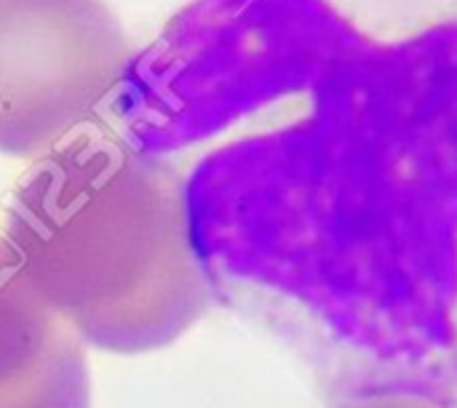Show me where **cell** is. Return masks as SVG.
Returning a JSON list of instances; mask_svg holds the SVG:
<instances>
[{"label": "cell", "instance_id": "6da1fadb", "mask_svg": "<svg viewBox=\"0 0 457 408\" xmlns=\"http://www.w3.org/2000/svg\"><path fill=\"white\" fill-rule=\"evenodd\" d=\"M5 241L37 294L104 353L171 345L212 302L182 176L123 136L86 131L13 187Z\"/></svg>", "mask_w": 457, "mask_h": 408}, {"label": "cell", "instance_id": "7a4b0ae2", "mask_svg": "<svg viewBox=\"0 0 457 408\" xmlns=\"http://www.w3.org/2000/svg\"><path fill=\"white\" fill-rule=\"evenodd\" d=\"M129 61L102 0H0V152L54 150L112 96Z\"/></svg>", "mask_w": 457, "mask_h": 408}, {"label": "cell", "instance_id": "3957f363", "mask_svg": "<svg viewBox=\"0 0 457 408\" xmlns=\"http://www.w3.org/2000/svg\"><path fill=\"white\" fill-rule=\"evenodd\" d=\"M80 342L0 238V408H91Z\"/></svg>", "mask_w": 457, "mask_h": 408}, {"label": "cell", "instance_id": "277c9868", "mask_svg": "<svg viewBox=\"0 0 457 408\" xmlns=\"http://www.w3.org/2000/svg\"><path fill=\"white\" fill-rule=\"evenodd\" d=\"M340 408H445L428 398H410V396H378V398H361L351 401Z\"/></svg>", "mask_w": 457, "mask_h": 408}]
</instances>
